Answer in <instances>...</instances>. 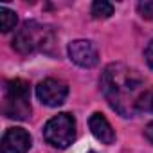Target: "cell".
Segmentation results:
<instances>
[{
  "instance_id": "cell-6",
  "label": "cell",
  "mask_w": 153,
  "mask_h": 153,
  "mask_svg": "<svg viewBox=\"0 0 153 153\" xmlns=\"http://www.w3.org/2000/svg\"><path fill=\"white\" fill-rule=\"evenodd\" d=\"M68 56H70V59L76 65L85 67V68H92L99 61L97 47L90 40H76V42H70V45H68Z\"/></svg>"
},
{
  "instance_id": "cell-12",
  "label": "cell",
  "mask_w": 153,
  "mask_h": 153,
  "mask_svg": "<svg viewBox=\"0 0 153 153\" xmlns=\"http://www.w3.org/2000/svg\"><path fill=\"white\" fill-rule=\"evenodd\" d=\"M140 16H144L146 20H153V2H140L137 6Z\"/></svg>"
},
{
  "instance_id": "cell-8",
  "label": "cell",
  "mask_w": 153,
  "mask_h": 153,
  "mask_svg": "<svg viewBox=\"0 0 153 153\" xmlns=\"http://www.w3.org/2000/svg\"><path fill=\"white\" fill-rule=\"evenodd\" d=\"M88 126H90L92 135H94L99 142H103V144H112V142L115 140V131H114V128L110 126L108 119H106L103 114H99V112L92 114L90 119H88Z\"/></svg>"
},
{
  "instance_id": "cell-3",
  "label": "cell",
  "mask_w": 153,
  "mask_h": 153,
  "mask_svg": "<svg viewBox=\"0 0 153 153\" xmlns=\"http://www.w3.org/2000/svg\"><path fill=\"white\" fill-rule=\"evenodd\" d=\"M2 112L7 119L24 121L31 115V87L24 79H11L4 85Z\"/></svg>"
},
{
  "instance_id": "cell-10",
  "label": "cell",
  "mask_w": 153,
  "mask_h": 153,
  "mask_svg": "<svg viewBox=\"0 0 153 153\" xmlns=\"http://www.w3.org/2000/svg\"><path fill=\"white\" fill-rule=\"evenodd\" d=\"M114 15V6L110 2H94L92 4V16L94 18H108Z\"/></svg>"
},
{
  "instance_id": "cell-9",
  "label": "cell",
  "mask_w": 153,
  "mask_h": 153,
  "mask_svg": "<svg viewBox=\"0 0 153 153\" xmlns=\"http://www.w3.org/2000/svg\"><path fill=\"white\" fill-rule=\"evenodd\" d=\"M15 25H16L15 11L7 7H0V27H2V33H9L11 29H15Z\"/></svg>"
},
{
  "instance_id": "cell-5",
  "label": "cell",
  "mask_w": 153,
  "mask_h": 153,
  "mask_svg": "<svg viewBox=\"0 0 153 153\" xmlns=\"http://www.w3.org/2000/svg\"><path fill=\"white\" fill-rule=\"evenodd\" d=\"M36 96L47 106H59L65 103V99L68 96V87L59 79L49 78V79H43L36 87Z\"/></svg>"
},
{
  "instance_id": "cell-7",
  "label": "cell",
  "mask_w": 153,
  "mask_h": 153,
  "mask_svg": "<svg viewBox=\"0 0 153 153\" xmlns=\"http://www.w3.org/2000/svg\"><path fill=\"white\" fill-rule=\"evenodd\" d=\"M31 135L24 128H9L2 137V153H27Z\"/></svg>"
},
{
  "instance_id": "cell-11",
  "label": "cell",
  "mask_w": 153,
  "mask_h": 153,
  "mask_svg": "<svg viewBox=\"0 0 153 153\" xmlns=\"http://www.w3.org/2000/svg\"><path fill=\"white\" fill-rule=\"evenodd\" d=\"M139 112H151L153 114V90H144L139 103H137Z\"/></svg>"
},
{
  "instance_id": "cell-1",
  "label": "cell",
  "mask_w": 153,
  "mask_h": 153,
  "mask_svg": "<svg viewBox=\"0 0 153 153\" xmlns=\"http://www.w3.org/2000/svg\"><path fill=\"white\" fill-rule=\"evenodd\" d=\"M101 90L108 105L123 117L135 115L137 103L144 92L142 76L123 63H110L101 74Z\"/></svg>"
},
{
  "instance_id": "cell-13",
  "label": "cell",
  "mask_w": 153,
  "mask_h": 153,
  "mask_svg": "<svg viewBox=\"0 0 153 153\" xmlns=\"http://www.w3.org/2000/svg\"><path fill=\"white\" fill-rule=\"evenodd\" d=\"M144 58H146L148 65L153 68V40L148 43V47H146V51H144Z\"/></svg>"
},
{
  "instance_id": "cell-2",
  "label": "cell",
  "mask_w": 153,
  "mask_h": 153,
  "mask_svg": "<svg viewBox=\"0 0 153 153\" xmlns=\"http://www.w3.org/2000/svg\"><path fill=\"white\" fill-rule=\"evenodd\" d=\"M54 43V33L51 27L38 22H25L13 38V47L20 54H31L43 51L47 52Z\"/></svg>"
},
{
  "instance_id": "cell-14",
  "label": "cell",
  "mask_w": 153,
  "mask_h": 153,
  "mask_svg": "<svg viewBox=\"0 0 153 153\" xmlns=\"http://www.w3.org/2000/svg\"><path fill=\"white\" fill-rule=\"evenodd\" d=\"M144 137H146V139L153 144V121L146 124V128H144Z\"/></svg>"
},
{
  "instance_id": "cell-4",
  "label": "cell",
  "mask_w": 153,
  "mask_h": 153,
  "mask_svg": "<svg viewBox=\"0 0 153 153\" xmlns=\"http://www.w3.org/2000/svg\"><path fill=\"white\" fill-rule=\"evenodd\" d=\"M45 140L59 149L68 148L76 139V121L70 114H58L47 121L43 128Z\"/></svg>"
}]
</instances>
